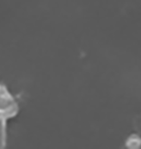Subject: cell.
<instances>
[{
  "label": "cell",
  "mask_w": 141,
  "mask_h": 149,
  "mask_svg": "<svg viewBox=\"0 0 141 149\" xmlns=\"http://www.w3.org/2000/svg\"><path fill=\"white\" fill-rule=\"evenodd\" d=\"M0 111L7 113L11 117L16 115L17 111V103L3 85H0Z\"/></svg>",
  "instance_id": "obj_1"
},
{
  "label": "cell",
  "mask_w": 141,
  "mask_h": 149,
  "mask_svg": "<svg viewBox=\"0 0 141 149\" xmlns=\"http://www.w3.org/2000/svg\"><path fill=\"white\" fill-rule=\"evenodd\" d=\"M11 117L10 115L5 112L0 111V148L5 146L6 141V120Z\"/></svg>",
  "instance_id": "obj_2"
}]
</instances>
